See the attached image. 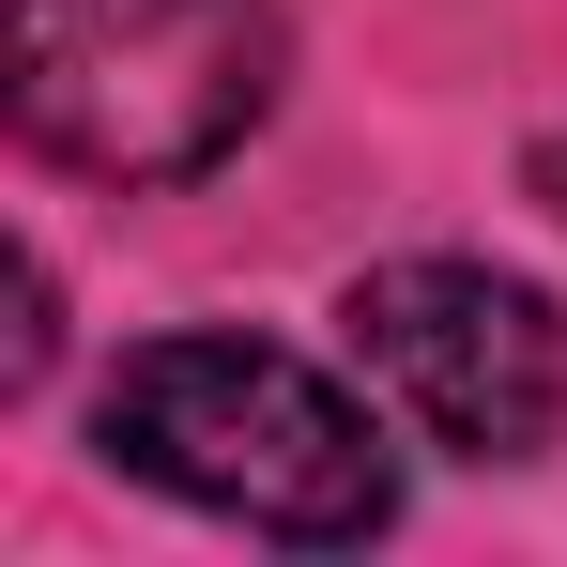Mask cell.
Wrapping results in <instances>:
<instances>
[{"instance_id": "1", "label": "cell", "mask_w": 567, "mask_h": 567, "mask_svg": "<svg viewBox=\"0 0 567 567\" xmlns=\"http://www.w3.org/2000/svg\"><path fill=\"white\" fill-rule=\"evenodd\" d=\"M93 430L138 491H169L199 522H246V537H291V553H353L399 506L369 399L322 383L307 353H277V338H154V353H123Z\"/></svg>"}, {"instance_id": "2", "label": "cell", "mask_w": 567, "mask_h": 567, "mask_svg": "<svg viewBox=\"0 0 567 567\" xmlns=\"http://www.w3.org/2000/svg\"><path fill=\"white\" fill-rule=\"evenodd\" d=\"M277 0H16V138L93 185H199L277 107Z\"/></svg>"}, {"instance_id": "3", "label": "cell", "mask_w": 567, "mask_h": 567, "mask_svg": "<svg viewBox=\"0 0 567 567\" xmlns=\"http://www.w3.org/2000/svg\"><path fill=\"white\" fill-rule=\"evenodd\" d=\"M353 369L445 461H537L567 430V322L491 261H383L353 277Z\"/></svg>"}]
</instances>
